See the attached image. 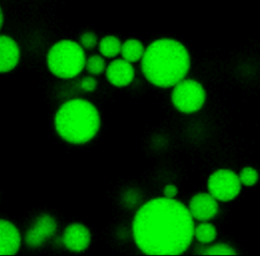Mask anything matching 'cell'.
<instances>
[{"label": "cell", "mask_w": 260, "mask_h": 256, "mask_svg": "<svg viewBox=\"0 0 260 256\" xmlns=\"http://www.w3.org/2000/svg\"><path fill=\"white\" fill-rule=\"evenodd\" d=\"M62 243L70 251L82 252L90 244V232L82 223H71L63 232Z\"/></svg>", "instance_id": "9c48e42d"}, {"label": "cell", "mask_w": 260, "mask_h": 256, "mask_svg": "<svg viewBox=\"0 0 260 256\" xmlns=\"http://www.w3.org/2000/svg\"><path fill=\"white\" fill-rule=\"evenodd\" d=\"M122 43L115 36H106L99 43L100 53L107 58H114L121 54Z\"/></svg>", "instance_id": "5bb4252c"}, {"label": "cell", "mask_w": 260, "mask_h": 256, "mask_svg": "<svg viewBox=\"0 0 260 256\" xmlns=\"http://www.w3.org/2000/svg\"><path fill=\"white\" fill-rule=\"evenodd\" d=\"M145 52L143 44L136 39H129L122 44L121 56L130 63L137 62L142 59Z\"/></svg>", "instance_id": "4fadbf2b"}, {"label": "cell", "mask_w": 260, "mask_h": 256, "mask_svg": "<svg viewBox=\"0 0 260 256\" xmlns=\"http://www.w3.org/2000/svg\"><path fill=\"white\" fill-rule=\"evenodd\" d=\"M57 231L55 218L49 214H42L37 217L24 236L25 244L31 248L42 246Z\"/></svg>", "instance_id": "52a82bcc"}, {"label": "cell", "mask_w": 260, "mask_h": 256, "mask_svg": "<svg viewBox=\"0 0 260 256\" xmlns=\"http://www.w3.org/2000/svg\"><path fill=\"white\" fill-rule=\"evenodd\" d=\"M21 245L17 228L6 219H0V255H14Z\"/></svg>", "instance_id": "8fae6325"}, {"label": "cell", "mask_w": 260, "mask_h": 256, "mask_svg": "<svg viewBox=\"0 0 260 256\" xmlns=\"http://www.w3.org/2000/svg\"><path fill=\"white\" fill-rule=\"evenodd\" d=\"M258 177H259L258 172L252 167L244 168L239 175L241 184L244 186H247V187L254 186L258 181Z\"/></svg>", "instance_id": "e0dca14e"}, {"label": "cell", "mask_w": 260, "mask_h": 256, "mask_svg": "<svg viewBox=\"0 0 260 256\" xmlns=\"http://www.w3.org/2000/svg\"><path fill=\"white\" fill-rule=\"evenodd\" d=\"M19 58L20 50L17 43L9 36L0 35V73L13 70Z\"/></svg>", "instance_id": "7c38bea8"}, {"label": "cell", "mask_w": 260, "mask_h": 256, "mask_svg": "<svg viewBox=\"0 0 260 256\" xmlns=\"http://www.w3.org/2000/svg\"><path fill=\"white\" fill-rule=\"evenodd\" d=\"M101 118L98 109L83 99H72L60 106L55 115V128L65 141L83 144L98 133Z\"/></svg>", "instance_id": "3957f363"}, {"label": "cell", "mask_w": 260, "mask_h": 256, "mask_svg": "<svg viewBox=\"0 0 260 256\" xmlns=\"http://www.w3.org/2000/svg\"><path fill=\"white\" fill-rule=\"evenodd\" d=\"M132 235L144 254L179 255L192 242L193 217L175 198H153L137 210L132 221Z\"/></svg>", "instance_id": "6da1fadb"}, {"label": "cell", "mask_w": 260, "mask_h": 256, "mask_svg": "<svg viewBox=\"0 0 260 256\" xmlns=\"http://www.w3.org/2000/svg\"><path fill=\"white\" fill-rule=\"evenodd\" d=\"M239 176L228 169H220L212 173L207 181L208 192L219 201H231L241 191Z\"/></svg>", "instance_id": "8992f818"}, {"label": "cell", "mask_w": 260, "mask_h": 256, "mask_svg": "<svg viewBox=\"0 0 260 256\" xmlns=\"http://www.w3.org/2000/svg\"><path fill=\"white\" fill-rule=\"evenodd\" d=\"M206 93L201 83L193 79H182L174 85L172 103L175 108L186 114L197 112L205 102Z\"/></svg>", "instance_id": "5b68a950"}, {"label": "cell", "mask_w": 260, "mask_h": 256, "mask_svg": "<svg viewBox=\"0 0 260 256\" xmlns=\"http://www.w3.org/2000/svg\"><path fill=\"white\" fill-rule=\"evenodd\" d=\"M190 68V56L183 44L173 39H158L145 49L141 70L158 87H171L184 79Z\"/></svg>", "instance_id": "7a4b0ae2"}, {"label": "cell", "mask_w": 260, "mask_h": 256, "mask_svg": "<svg viewBox=\"0 0 260 256\" xmlns=\"http://www.w3.org/2000/svg\"><path fill=\"white\" fill-rule=\"evenodd\" d=\"M194 236L202 244H209L216 238V229L209 222H201L194 228Z\"/></svg>", "instance_id": "9a60e30c"}, {"label": "cell", "mask_w": 260, "mask_h": 256, "mask_svg": "<svg viewBox=\"0 0 260 256\" xmlns=\"http://www.w3.org/2000/svg\"><path fill=\"white\" fill-rule=\"evenodd\" d=\"M178 194V188L174 184H168L164 188V196L167 198H175Z\"/></svg>", "instance_id": "44dd1931"}, {"label": "cell", "mask_w": 260, "mask_h": 256, "mask_svg": "<svg viewBox=\"0 0 260 256\" xmlns=\"http://www.w3.org/2000/svg\"><path fill=\"white\" fill-rule=\"evenodd\" d=\"M193 218L206 221L215 216L218 211L217 200L210 193H198L194 195L188 207Z\"/></svg>", "instance_id": "ba28073f"}, {"label": "cell", "mask_w": 260, "mask_h": 256, "mask_svg": "<svg viewBox=\"0 0 260 256\" xmlns=\"http://www.w3.org/2000/svg\"><path fill=\"white\" fill-rule=\"evenodd\" d=\"M3 21H4V16H3V12H2V9H1V7H0V28L2 27Z\"/></svg>", "instance_id": "7402d4cb"}, {"label": "cell", "mask_w": 260, "mask_h": 256, "mask_svg": "<svg viewBox=\"0 0 260 256\" xmlns=\"http://www.w3.org/2000/svg\"><path fill=\"white\" fill-rule=\"evenodd\" d=\"M135 75L132 63L125 59H116L106 68V76L110 83L115 86L123 87L129 85Z\"/></svg>", "instance_id": "30bf717a"}, {"label": "cell", "mask_w": 260, "mask_h": 256, "mask_svg": "<svg viewBox=\"0 0 260 256\" xmlns=\"http://www.w3.org/2000/svg\"><path fill=\"white\" fill-rule=\"evenodd\" d=\"M86 71L92 75H99L106 70V61L103 58V55H91L85 61Z\"/></svg>", "instance_id": "2e32d148"}, {"label": "cell", "mask_w": 260, "mask_h": 256, "mask_svg": "<svg viewBox=\"0 0 260 256\" xmlns=\"http://www.w3.org/2000/svg\"><path fill=\"white\" fill-rule=\"evenodd\" d=\"M98 86V81L91 76L83 77L80 81V87L85 91H93Z\"/></svg>", "instance_id": "ffe728a7"}, {"label": "cell", "mask_w": 260, "mask_h": 256, "mask_svg": "<svg viewBox=\"0 0 260 256\" xmlns=\"http://www.w3.org/2000/svg\"><path fill=\"white\" fill-rule=\"evenodd\" d=\"M84 49L71 40H62L54 44L47 55L49 70L60 78H73L85 67Z\"/></svg>", "instance_id": "277c9868"}, {"label": "cell", "mask_w": 260, "mask_h": 256, "mask_svg": "<svg viewBox=\"0 0 260 256\" xmlns=\"http://www.w3.org/2000/svg\"><path fill=\"white\" fill-rule=\"evenodd\" d=\"M201 253L204 255H235L236 251L228 244L218 243L205 248Z\"/></svg>", "instance_id": "ac0fdd59"}, {"label": "cell", "mask_w": 260, "mask_h": 256, "mask_svg": "<svg viewBox=\"0 0 260 256\" xmlns=\"http://www.w3.org/2000/svg\"><path fill=\"white\" fill-rule=\"evenodd\" d=\"M79 44L85 50L93 49L98 44V37L92 31H85L79 38Z\"/></svg>", "instance_id": "d6986e66"}]
</instances>
